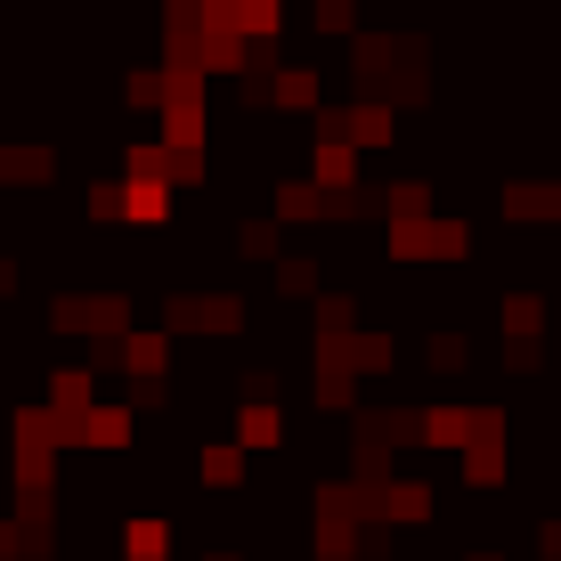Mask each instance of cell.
Segmentation results:
<instances>
[{
    "label": "cell",
    "instance_id": "obj_1",
    "mask_svg": "<svg viewBox=\"0 0 561 561\" xmlns=\"http://www.w3.org/2000/svg\"><path fill=\"white\" fill-rule=\"evenodd\" d=\"M163 325H171V334H237L244 301H228V294H171L163 301Z\"/></svg>",
    "mask_w": 561,
    "mask_h": 561
},
{
    "label": "cell",
    "instance_id": "obj_2",
    "mask_svg": "<svg viewBox=\"0 0 561 561\" xmlns=\"http://www.w3.org/2000/svg\"><path fill=\"white\" fill-rule=\"evenodd\" d=\"M382 244H391V261H456L463 253V228L456 220H391V228H382Z\"/></svg>",
    "mask_w": 561,
    "mask_h": 561
},
{
    "label": "cell",
    "instance_id": "obj_3",
    "mask_svg": "<svg viewBox=\"0 0 561 561\" xmlns=\"http://www.w3.org/2000/svg\"><path fill=\"white\" fill-rule=\"evenodd\" d=\"M139 439V415L123 408V399H106V408L82 415V432H73V448H130Z\"/></svg>",
    "mask_w": 561,
    "mask_h": 561
},
{
    "label": "cell",
    "instance_id": "obj_4",
    "mask_svg": "<svg viewBox=\"0 0 561 561\" xmlns=\"http://www.w3.org/2000/svg\"><path fill=\"white\" fill-rule=\"evenodd\" d=\"M42 180H57V154H49V147L0 139V187H42Z\"/></svg>",
    "mask_w": 561,
    "mask_h": 561
},
{
    "label": "cell",
    "instance_id": "obj_5",
    "mask_svg": "<svg viewBox=\"0 0 561 561\" xmlns=\"http://www.w3.org/2000/svg\"><path fill=\"white\" fill-rule=\"evenodd\" d=\"M237 448H285L277 399H244V408H237Z\"/></svg>",
    "mask_w": 561,
    "mask_h": 561
},
{
    "label": "cell",
    "instance_id": "obj_6",
    "mask_svg": "<svg viewBox=\"0 0 561 561\" xmlns=\"http://www.w3.org/2000/svg\"><path fill=\"white\" fill-rule=\"evenodd\" d=\"M342 114V139L351 147H391V106L382 99H358V106H334Z\"/></svg>",
    "mask_w": 561,
    "mask_h": 561
},
{
    "label": "cell",
    "instance_id": "obj_7",
    "mask_svg": "<svg viewBox=\"0 0 561 561\" xmlns=\"http://www.w3.org/2000/svg\"><path fill=\"white\" fill-rule=\"evenodd\" d=\"M277 294H285V301H318V261H309V253H285V261H277Z\"/></svg>",
    "mask_w": 561,
    "mask_h": 561
},
{
    "label": "cell",
    "instance_id": "obj_8",
    "mask_svg": "<svg viewBox=\"0 0 561 561\" xmlns=\"http://www.w3.org/2000/svg\"><path fill=\"white\" fill-rule=\"evenodd\" d=\"M123 546H130V561H171V520H130Z\"/></svg>",
    "mask_w": 561,
    "mask_h": 561
},
{
    "label": "cell",
    "instance_id": "obj_9",
    "mask_svg": "<svg viewBox=\"0 0 561 561\" xmlns=\"http://www.w3.org/2000/svg\"><path fill=\"white\" fill-rule=\"evenodd\" d=\"M277 244H285L277 220H237V253L244 261H277Z\"/></svg>",
    "mask_w": 561,
    "mask_h": 561
},
{
    "label": "cell",
    "instance_id": "obj_10",
    "mask_svg": "<svg viewBox=\"0 0 561 561\" xmlns=\"http://www.w3.org/2000/svg\"><path fill=\"white\" fill-rule=\"evenodd\" d=\"M204 480L211 489H237L244 480V448H204Z\"/></svg>",
    "mask_w": 561,
    "mask_h": 561
},
{
    "label": "cell",
    "instance_id": "obj_11",
    "mask_svg": "<svg viewBox=\"0 0 561 561\" xmlns=\"http://www.w3.org/2000/svg\"><path fill=\"white\" fill-rule=\"evenodd\" d=\"M90 220H123V180H99V187H90Z\"/></svg>",
    "mask_w": 561,
    "mask_h": 561
},
{
    "label": "cell",
    "instance_id": "obj_12",
    "mask_svg": "<svg viewBox=\"0 0 561 561\" xmlns=\"http://www.w3.org/2000/svg\"><path fill=\"white\" fill-rule=\"evenodd\" d=\"M16 294V261H0V301H9Z\"/></svg>",
    "mask_w": 561,
    "mask_h": 561
},
{
    "label": "cell",
    "instance_id": "obj_13",
    "mask_svg": "<svg viewBox=\"0 0 561 561\" xmlns=\"http://www.w3.org/2000/svg\"><path fill=\"white\" fill-rule=\"evenodd\" d=\"M472 561H489V553H472Z\"/></svg>",
    "mask_w": 561,
    "mask_h": 561
}]
</instances>
